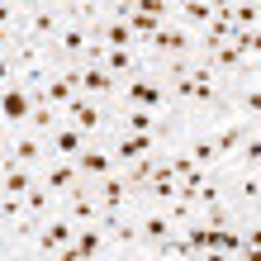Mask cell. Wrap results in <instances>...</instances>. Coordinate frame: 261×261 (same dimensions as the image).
Masks as SVG:
<instances>
[{
    "label": "cell",
    "mask_w": 261,
    "mask_h": 261,
    "mask_svg": "<svg viewBox=\"0 0 261 261\" xmlns=\"http://www.w3.org/2000/svg\"><path fill=\"white\" fill-rule=\"evenodd\" d=\"M114 110H152V114H176L171 110V100H166V81H162V71L147 62H138L124 81H119L114 90Z\"/></svg>",
    "instance_id": "obj_1"
},
{
    "label": "cell",
    "mask_w": 261,
    "mask_h": 261,
    "mask_svg": "<svg viewBox=\"0 0 261 261\" xmlns=\"http://www.w3.org/2000/svg\"><path fill=\"white\" fill-rule=\"evenodd\" d=\"M62 119L71 128H81L86 138H105L114 128V105H105V100H90V95H81V90H76V95L62 105Z\"/></svg>",
    "instance_id": "obj_2"
},
{
    "label": "cell",
    "mask_w": 261,
    "mask_h": 261,
    "mask_svg": "<svg viewBox=\"0 0 261 261\" xmlns=\"http://www.w3.org/2000/svg\"><path fill=\"white\" fill-rule=\"evenodd\" d=\"M133 219H138V238H143V256L162 261L166 242H171V233H176L180 223H171V214H166L162 204H138Z\"/></svg>",
    "instance_id": "obj_3"
},
{
    "label": "cell",
    "mask_w": 261,
    "mask_h": 261,
    "mask_svg": "<svg viewBox=\"0 0 261 261\" xmlns=\"http://www.w3.org/2000/svg\"><path fill=\"white\" fill-rule=\"evenodd\" d=\"M76 238V219L67 209H53L48 219H38V233L29 242V256H62Z\"/></svg>",
    "instance_id": "obj_4"
},
{
    "label": "cell",
    "mask_w": 261,
    "mask_h": 261,
    "mask_svg": "<svg viewBox=\"0 0 261 261\" xmlns=\"http://www.w3.org/2000/svg\"><path fill=\"white\" fill-rule=\"evenodd\" d=\"M195 43H199V34H195V29H186V24H180L176 19V14H171V19H162V29H157V34H152V43H147V62H166V57H190L195 53Z\"/></svg>",
    "instance_id": "obj_5"
},
{
    "label": "cell",
    "mask_w": 261,
    "mask_h": 261,
    "mask_svg": "<svg viewBox=\"0 0 261 261\" xmlns=\"http://www.w3.org/2000/svg\"><path fill=\"white\" fill-rule=\"evenodd\" d=\"M29 114H34V86L14 76L10 86H0V133L29 128Z\"/></svg>",
    "instance_id": "obj_6"
},
{
    "label": "cell",
    "mask_w": 261,
    "mask_h": 261,
    "mask_svg": "<svg viewBox=\"0 0 261 261\" xmlns=\"http://www.w3.org/2000/svg\"><path fill=\"white\" fill-rule=\"evenodd\" d=\"M124 76H114L110 67H100V62H76V90L90 100H105V105H114V90Z\"/></svg>",
    "instance_id": "obj_7"
},
{
    "label": "cell",
    "mask_w": 261,
    "mask_h": 261,
    "mask_svg": "<svg viewBox=\"0 0 261 261\" xmlns=\"http://www.w3.org/2000/svg\"><path fill=\"white\" fill-rule=\"evenodd\" d=\"M90 34H95L90 24H81V19H71V14H67L62 29L48 38V43H53V53H57V62H81L86 48H90Z\"/></svg>",
    "instance_id": "obj_8"
},
{
    "label": "cell",
    "mask_w": 261,
    "mask_h": 261,
    "mask_svg": "<svg viewBox=\"0 0 261 261\" xmlns=\"http://www.w3.org/2000/svg\"><path fill=\"white\" fill-rule=\"evenodd\" d=\"M62 19H67L62 0H38V5H29V10H24L19 34H29V38H53L57 29H62Z\"/></svg>",
    "instance_id": "obj_9"
},
{
    "label": "cell",
    "mask_w": 261,
    "mask_h": 261,
    "mask_svg": "<svg viewBox=\"0 0 261 261\" xmlns=\"http://www.w3.org/2000/svg\"><path fill=\"white\" fill-rule=\"evenodd\" d=\"M95 199H100V214H128V209H138V190L124 180V171H110L105 180H95Z\"/></svg>",
    "instance_id": "obj_10"
},
{
    "label": "cell",
    "mask_w": 261,
    "mask_h": 261,
    "mask_svg": "<svg viewBox=\"0 0 261 261\" xmlns=\"http://www.w3.org/2000/svg\"><path fill=\"white\" fill-rule=\"evenodd\" d=\"M105 143H110V152H114V162H119V166H128L133 157H143V152H162V147H171L162 133H105Z\"/></svg>",
    "instance_id": "obj_11"
},
{
    "label": "cell",
    "mask_w": 261,
    "mask_h": 261,
    "mask_svg": "<svg viewBox=\"0 0 261 261\" xmlns=\"http://www.w3.org/2000/svg\"><path fill=\"white\" fill-rule=\"evenodd\" d=\"M95 256H110V233H105V223H76V238L62 252V261H95Z\"/></svg>",
    "instance_id": "obj_12"
},
{
    "label": "cell",
    "mask_w": 261,
    "mask_h": 261,
    "mask_svg": "<svg viewBox=\"0 0 261 261\" xmlns=\"http://www.w3.org/2000/svg\"><path fill=\"white\" fill-rule=\"evenodd\" d=\"M76 171H81V180H105L110 171H119V162H114V152H110V143L105 138H90V143L76 152Z\"/></svg>",
    "instance_id": "obj_13"
},
{
    "label": "cell",
    "mask_w": 261,
    "mask_h": 261,
    "mask_svg": "<svg viewBox=\"0 0 261 261\" xmlns=\"http://www.w3.org/2000/svg\"><path fill=\"white\" fill-rule=\"evenodd\" d=\"M38 180H43V186H48L57 199H62L71 186H81V171H76V162H67V157H43Z\"/></svg>",
    "instance_id": "obj_14"
},
{
    "label": "cell",
    "mask_w": 261,
    "mask_h": 261,
    "mask_svg": "<svg viewBox=\"0 0 261 261\" xmlns=\"http://www.w3.org/2000/svg\"><path fill=\"white\" fill-rule=\"evenodd\" d=\"M86 143H90V138H86L81 128H71L67 119H62V124L48 133V157H67V162H76V152H81Z\"/></svg>",
    "instance_id": "obj_15"
},
{
    "label": "cell",
    "mask_w": 261,
    "mask_h": 261,
    "mask_svg": "<svg viewBox=\"0 0 261 261\" xmlns=\"http://www.w3.org/2000/svg\"><path fill=\"white\" fill-rule=\"evenodd\" d=\"M171 14H176V19L186 24V29H195V34H199V29L214 19V0H180Z\"/></svg>",
    "instance_id": "obj_16"
},
{
    "label": "cell",
    "mask_w": 261,
    "mask_h": 261,
    "mask_svg": "<svg viewBox=\"0 0 261 261\" xmlns=\"http://www.w3.org/2000/svg\"><path fill=\"white\" fill-rule=\"evenodd\" d=\"M95 38L105 43V48H138V43H133V29L124 19H100L95 24Z\"/></svg>",
    "instance_id": "obj_17"
},
{
    "label": "cell",
    "mask_w": 261,
    "mask_h": 261,
    "mask_svg": "<svg viewBox=\"0 0 261 261\" xmlns=\"http://www.w3.org/2000/svg\"><path fill=\"white\" fill-rule=\"evenodd\" d=\"M138 62H143V53H138V48H105L100 53V67H110L114 76H128Z\"/></svg>",
    "instance_id": "obj_18"
},
{
    "label": "cell",
    "mask_w": 261,
    "mask_h": 261,
    "mask_svg": "<svg viewBox=\"0 0 261 261\" xmlns=\"http://www.w3.org/2000/svg\"><path fill=\"white\" fill-rule=\"evenodd\" d=\"M57 124H62V110H53V105H43V100L34 95V114H29V128L48 138V133H53Z\"/></svg>",
    "instance_id": "obj_19"
},
{
    "label": "cell",
    "mask_w": 261,
    "mask_h": 261,
    "mask_svg": "<svg viewBox=\"0 0 261 261\" xmlns=\"http://www.w3.org/2000/svg\"><path fill=\"white\" fill-rule=\"evenodd\" d=\"M138 14H152V19H171V5L166 0H133Z\"/></svg>",
    "instance_id": "obj_20"
},
{
    "label": "cell",
    "mask_w": 261,
    "mask_h": 261,
    "mask_svg": "<svg viewBox=\"0 0 261 261\" xmlns=\"http://www.w3.org/2000/svg\"><path fill=\"white\" fill-rule=\"evenodd\" d=\"M14 81V62H10V53H0V86H10Z\"/></svg>",
    "instance_id": "obj_21"
},
{
    "label": "cell",
    "mask_w": 261,
    "mask_h": 261,
    "mask_svg": "<svg viewBox=\"0 0 261 261\" xmlns=\"http://www.w3.org/2000/svg\"><path fill=\"white\" fill-rule=\"evenodd\" d=\"M14 5H19V10H29V5H38V0H14Z\"/></svg>",
    "instance_id": "obj_22"
}]
</instances>
